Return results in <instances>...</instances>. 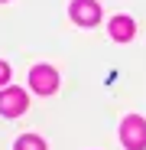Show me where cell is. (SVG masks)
I'll return each mask as SVG.
<instances>
[{
	"mask_svg": "<svg viewBox=\"0 0 146 150\" xmlns=\"http://www.w3.org/2000/svg\"><path fill=\"white\" fill-rule=\"evenodd\" d=\"M120 140H124L127 150H143L146 147V121L130 114L124 117V124H120Z\"/></svg>",
	"mask_w": 146,
	"mask_h": 150,
	"instance_id": "cell-1",
	"label": "cell"
},
{
	"mask_svg": "<svg viewBox=\"0 0 146 150\" xmlns=\"http://www.w3.org/2000/svg\"><path fill=\"white\" fill-rule=\"evenodd\" d=\"M20 111H26V91L23 88H3L0 91V114L16 117Z\"/></svg>",
	"mask_w": 146,
	"mask_h": 150,
	"instance_id": "cell-3",
	"label": "cell"
},
{
	"mask_svg": "<svg viewBox=\"0 0 146 150\" xmlns=\"http://www.w3.org/2000/svg\"><path fill=\"white\" fill-rule=\"evenodd\" d=\"M29 85H33V91H39V95H52V91L59 88V75H55V69H49V65H36V69L29 72Z\"/></svg>",
	"mask_w": 146,
	"mask_h": 150,
	"instance_id": "cell-2",
	"label": "cell"
},
{
	"mask_svg": "<svg viewBox=\"0 0 146 150\" xmlns=\"http://www.w3.org/2000/svg\"><path fill=\"white\" fill-rule=\"evenodd\" d=\"M7 79H10V65L0 62V85H7Z\"/></svg>",
	"mask_w": 146,
	"mask_h": 150,
	"instance_id": "cell-7",
	"label": "cell"
},
{
	"mask_svg": "<svg viewBox=\"0 0 146 150\" xmlns=\"http://www.w3.org/2000/svg\"><path fill=\"white\" fill-rule=\"evenodd\" d=\"M133 33H136V26H133V20H130V16H117V20H110V36H114L117 42L133 39Z\"/></svg>",
	"mask_w": 146,
	"mask_h": 150,
	"instance_id": "cell-5",
	"label": "cell"
},
{
	"mask_svg": "<svg viewBox=\"0 0 146 150\" xmlns=\"http://www.w3.org/2000/svg\"><path fill=\"white\" fill-rule=\"evenodd\" d=\"M13 150H45V144H42V137L26 134V137H20V140H16V147H13Z\"/></svg>",
	"mask_w": 146,
	"mask_h": 150,
	"instance_id": "cell-6",
	"label": "cell"
},
{
	"mask_svg": "<svg viewBox=\"0 0 146 150\" xmlns=\"http://www.w3.org/2000/svg\"><path fill=\"white\" fill-rule=\"evenodd\" d=\"M71 20H75L78 26H94V23L101 20V7H97L94 0H75V4H71Z\"/></svg>",
	"mask_w": 146,
	"mask_h": 150,
	"instance_id": "cell-4",
	"label": "cell"
}]
</instances>
